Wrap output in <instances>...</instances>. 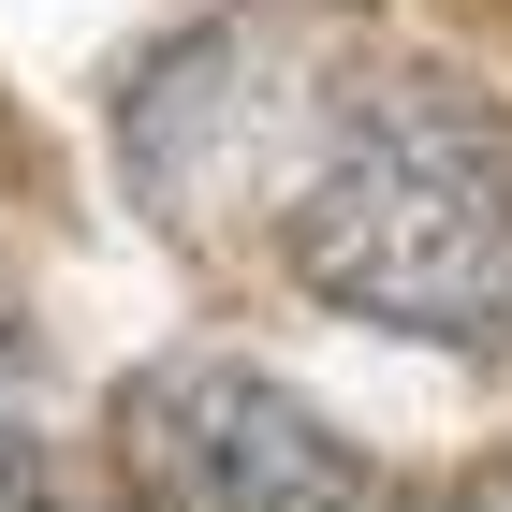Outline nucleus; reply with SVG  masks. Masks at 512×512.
I'll return each mask as SVG.
<instances>
[{"mask_svg": "<svg viewBox=\"0 0 512 512\" xmlns=\"http://www.w3.org/2000/svg\"><path fill=\"white\" fill-rule=\"evenodd\" d=\"M278 235L322 308L483 352L512 322V118L454 74H366L293 161Z\"/></svg>", "mask_w": 512, "mask_h": 512, "instance_id": "1", "label": "nucleus"}, {"mask_svg": "<svg viewBox=\"0 0 512 512\" xmlns=\"http://www.w3.org/2000/svg\"><path fill=\"white\" fill-rule=\"evenodd\" d=\"M118 483L132 512H381V469L308 395L220 352L118 381Z\"/></svg>", "mask_w": 512, "mask_h": 512, "instance_id": "2", "label": "nucleus"}, {"mask_svg": "<svg viewBox=\"0 0 512 512\" xmlns=\"http://www.w3.org/2000/svg\"><path fill=\"white\" fill-rule=\"evenodd\" d=\"M0 512H59V498H30V483H0Z\"/></svg>", "mask_w": 512, "mask_h": 512, "instance_id": "3", "label": "nucleus"}, {"mask_svg": "<svg viewBox=\"0 0 512 512\" xmlns=\"http://www.w3.org/2000/svg\"><path fill=\"white\" fill-rule=\"evenodd\" d=\"M454 512H498V498H454Z\"/></svg>", "mask_w": 512, "mask_h": 512, "instance_id": "4", "label": "nucleus"}]
</instances>
